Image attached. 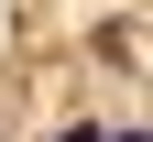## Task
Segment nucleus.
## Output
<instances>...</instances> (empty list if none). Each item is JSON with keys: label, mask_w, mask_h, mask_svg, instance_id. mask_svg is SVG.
<instances>
[{"label": "nucleus", "mask_w": 153, "mask_h": 142, "mask_svg": "<svg viewBox=\"0 0 153 142\" xmlns=\"http://www.w3.org/2000/svg\"><path fill=\"white\" fill-rule=\"evenodd\" d=\"M109 142H142V131H109Z\"/></svg>", "instance_id": "obj_2"}, {"label": "nucleus", "mask_w": 153, "mask_h": 142, "mask_svg": "<svg viewBox=\"0 0 153 142\" xmlns=\"http://www.w3.org/2000/svg\"><path fill=\"white\" fill-rule=\"evenodd\" d=\"M55 142H99V131H55Z\"/></svg>", "instance_id": "obj_1"}]
</instances>
